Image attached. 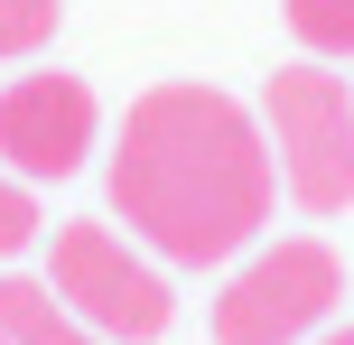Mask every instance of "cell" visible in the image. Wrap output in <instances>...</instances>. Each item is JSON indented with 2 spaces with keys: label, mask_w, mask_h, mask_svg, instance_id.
<instances>
[{
  "label": "cell",
  "mask_w": 354,
  "mask_h": 345,
  "mask_svg": "<svg viewBox=\"0 0 354 345\" xmlns=\"http://www.w3.org/2000/svg\"><path fill=\"white\" fill-rule=\"evenodd\" d=\"M66 19V0H0V56H37Z\"/></svg>",
  "instance_id": "ba28073f"
},
{
  "label": "cell",
  "mask_w": 354,
  "mask_h": 345,
  "mask_svg": "<svg viewBox=\"0 0 354 345\" xmlns=\"http://www.w3.org/2000/svg\"><path fill=\"white\" fill-rule=\"evenodd\" d=\"M280 159L261 112H243L224 84H149L112 131V215L159 261H233L261 243Z\"/></svg>",
  "instance_id": "6da1fadb"
},
{
  "label": "cell",
  "mask_w": 354,
  "mask_h": 345,
  "mask_svg": "<svg viewBox=\"0 0 354 345\" xmlns=\"http://www.w3.org/2000/svg\"><path fill=\"white\" fill-rule=\"evenodd\" d=\"M308 345H354V327H326V336H308Z\"/></svg>",
  "instance_id": "30bf717a"
},
{
  "label": "cell",
  "mask_w": 354,
  "mask_h": 345,
  "mask_svg": "<svg viewBox=\"0 0 354 345\" xmlns=\"http://www.w3.org/2000/svg\"><path fill=\"white\" fill-rule=\"evenodd\" d=\"M336 299H345V261L317 234L252 243L243 271L214 299V345H308V336H326Z\"/></svg>",
  "instance_id": "3957f363"
},
{
  "label": "cell",
  "mask_w": 354,
  "mask_h": 345,
  "mask_svg": "<svg viewBox=\"0 0 354 345\" xmlns=\"http://www.w3.org/2000/svg\"><path fill=\"white\" fill-rule=\"evenodd\" d=\"M37 224H47V215H37V187L0 168V261H19V252H28V243H37Z\"/></svg>",
  "instance_id": "9c48e42d"
},
{
  "label": "cell",
  "mask_w": 354,
  "mask_h": 345,
  "mask_svg": "<svg viewBox=\"0 0 354 345\" xmlns=\"http://www.w3.org/2000/svg\"><path fill=\"white\" fill-rule=\"evenodd\" d=\"M0 336L10 345H112V336H93L47 280H19V271H0Z\"/></svg>",
  "instance_id": "8992f818"
},
{
  "label": "cell",
  "mask_w": 354,
  "mask_h": 345,
  "mask_svg": "<svg viewBox=\"0 0 354 345\" xmlns=\"http://www.w3.org/2000/svg\"><path fill=\"white\" fill-rule=\"evenodd\" d=\"M261 131H270V159H280V187L308 215L354 205V84L336 66H317V56L280 66L261 84Z\"/></svg>",
  "instance_id": "7a4b0ae2"
},
{
  "label": "cell",
  "mask_w": 354,
  "mask_h": 345,
  "mask_svg": "<svg viewBox=\"0 0 354 345\" xmlns=\"http://www.w3.org/2000/svg\"><path fill=\"white\" fill-rule=\"evenodd\" d=\"M47 290L66 299L75 317H84L93 336L112 345H159L177 299H168V271L149 252H131L122 224H56V252H47Z\"/></svg>",
  "instance_id": "277c9868"
},
{
  "label": "cell",
  "mask_w": 354,
  "mask_h": 345,
  "mask_svg": "<svg viewBox=\"0 0 354 345\" xmlns=\"http://www.w3.org/2000/svg\"><path fill=\"white\" fill-rule=\"evenodd\" d=\"M0 345H10V336H0Z\"/></svg>",
  "instance_id": "8fae6325"
},
{
  "label": "cell",
  "mask_w": 354,
  "mask_h": 345,
  "mask_svg": "<svg viewBox=\"0 0 354 345\" xmlns=\"http://www.w3.org/2000/svg\"><path fill=\"white\" fill-rule=\"evenodd\" d=\"M93 140H103V103H93L84 75H19V84H0V168L28 187L47 178H75V168L93 159Z\"/></svg>",
  "instance_id": "5b68a950"
},
{
  "label": "cell",
  "mask_w": 354,
  "mask_h": 345,
  "mask_svg": "<svg viewBox=\"0 0 354 345\" xmlns=\"http://www.w3.org/2000/svg\"><path fill=\"white\" fill-rule=\"evenodd\" d=\"M280 10H289V37H299L317 66L354 56V0H280Z\"/></svg>",
  "instance_id": "52a82bcc"
}]
</instances>
